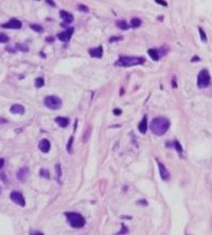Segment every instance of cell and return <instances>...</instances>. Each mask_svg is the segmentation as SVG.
<instances>
[{"mask_svg": "<svg viewBox=\"0 0 212 235\" xmlns=\"http://www.w3.org/2000/svg\"><path fill=\"white\" fill-rule=\"evenodd\" d=\"M170 127V121L164 117L154 118L150 123V129L156 136H163Z\"/></svg>", "mask_w": 212, "mask_h": 235, "instance_id": "obj_1", "label": "cell"}, {"mask_svg": "<svg viewBox=\"0 0 212 235\" xmlns=\"http://www.w3.org/2000/svg\"><path fill=\"white\" fill-rule=\"evenodd\" d=\"M4 165V159H2V158H0V169L3 167Z\"/></svg>", "mask_w": 212, "mask_h": 235, "instance_id": "obj_34", "label": "cell"}, {"mask_svg": "<svg viewBox=\"0 0 212 235\" xmlns=\"http://www.w3.org/2000/svg\"><path fill=\"white\" fill-rule=\"evenodd\" d=\"M140 26H141V20H140L139 18L135 17V18H132V20H130V27L132 28H139Z\"/></svg>", "mask_w": 212, "mask_h": 235, "instance_id": "obj_19", "label": "cell"}, {"mask_svg": "<svg viewBox=\"0 0 212 235\" xmlns=\"http://www.w3.org/2000/svg\"><path fill=\"white\" fill-rule=\"evenodd\" d=\"M38 147L39 149L42 150V153H45V154H47V153L50 150V147H51V144H50V142L47 139H42V140L39 141L38 143Z\"/></svg>", "mask_w": 212, "mask_h": 235, "instance_id": "obj_10", "label": "cell"}, {"mask_svg": "<svg viewBox=\"0 0 212 235\" xmlns=\"http://www.w3.org/2000/svg\"><path fill=\"white\" fill-rule=\"evenodd\" d=\"M89 54L90 56L96 57V58H101L102 55H103V48L102 46L98 48H92V49H89Z\"/></svg>", "mask_w": 212, "mask_h": 235, "instance_id": "obj_11", "label": "cell"}, {"mask_svg": "<svg viewBox=\"0 0 212 235\" xmlns=\"http://www.w3.org/2000/svg\"><path fill=\"white\" fill-rule=\"evenodd\" d=\"M157 165H158V169H159V174H160V177L163 181H169L170 180V173L166 169V167L161 163L160 161L157 160Z\"/></svg>", "mask_w": 212, "mask_h": 235, "instance_id": "obj_7", "label": "cell"}, {"mask_svg": "<svg viewBox=\"0 0 212 235\" xmlns=\"http://www.w3.org/2000/svg\"><path fill=\"white\" fill-rule=\"evenodd\" d=\"M46 40H47V42H53V38H52V37H47L46 38Z\"/></svg>", "mask_w": 212, "mask_h": 235, "instance_id": "obj_38", "label": "cell"}, {"mask_svg": "<svg viewBox=\"0 0 212 235\" xmlns=\"http://www.w3.org/2000/svg\"><path fill=\"white\" fill-rule=\"evenodd\" d=\"M73 32H74V29L73 28H69L67 29V30H65L64 32L59 33V34L58 35V38L59 40H62V42H67L70 40L71 36L73 35Z\"/></svg>", "mask_w": 212, "mask_h": 235, "instance_id": "obj_8", "label": "cell"}, {"mask_svg": "<svg viewBox=\"0 0 212 235\" xmlns=\"http://www.w3.org/2000/svg\"><path fill=\"white\" fill-rule=\"evenodd\" d=\"M44 85H45V81L42 78H37L36 80H35V87L36 88H40Z\"/></svg>", "mask_w": 212, "mask_h": 235, "instance_id": "obj_21", "label": "cell"}, {"mask_svg": "<svg viewBox=\"0 0 212 235\" xmlns=\"http://www.w3.org/2000/svg\"><path fill=\"white\" fill-rule=\"evenodd\" d=\"M173 145H174V148H175V149L177 150L179 154H182V146L179 143V141H177V140L173 141Z\"/></svg>", "mask_w": 212, "mask_h": 235, "instance_id": "obj_20", "label": "cell"}, {"mask_svg": "<svg viewBox=\"0 0 212 235\" xmlns=\"http://www.w3.org/2000/svg\"><path fill=\"white\" fill-rule=\"evenodd\" d=\"M78 9H80V11H83V12H88V8L86 6H84V4H78Z\"/></svg>", "mask_w": 212, "mask_h": 235, "instance_id": "obj_30", "label": "cell"}, {"mask_svg": "<svg viewBox=\"0 0 212 235\" xmlns=\"http://www.w3.org/2000/svg\"><path fill=\"white\" fill-rule=\"evenodd\" d=\"M198 32H199V35H201V38H202V42H207V36H206V33L204 32V30H202V29L201 27L198 28Z\"/></svg>", "mask_w": 212, "mask_h": 235, "instance_id": "obj_24", "label": "cell"}, {"mask_svg": "<svg viewBox=\"0 0 212 235\" xmlns=\"http://www.w3.org/2000/svg\"><path fill=\"white\" fill-rule=\"evenodd\" d=\"M30 234H40V235H42L44 233H42V232H30Z\"/></svg>", "mask_w": 212, "mask_h": 235, "instance_id": "obj_37", "label": "cell"}, {"mask_svg": "<svg viewBox=\"0 0 212 235\" xmlns=\"http://www.w3.org/2000/svg\"><path fill=\"white\" fill-rule=\"evenodd\" d=\"M147 53H149L150 56L152 57V59L155 62L159 61V58H160V55H159L158 50H156V49H149L147 50Z\"/></svg>", "mask_w": 212, "mask_h": 235, "instance_id": "obj_17", "label": "cell"}, {"mask_svg": "<svg viewBox=\"0 0 212 235\" xmlns=\"http://www.w3.org/2000/svg\"><path fill=\"white\" fill-rule=\"evenodd\" d=\"M90 133H91V127H87V130H86V133H84V142H87V140L89 139V137H90Z\"/></svg>", "mask_w": 212, "mask_h": 235, "instance_id": "obj_25", "label": "cell"}, {"mask_svg": "<svg viewBox=\"0 0 212 235\" xmlns=\"http://www.w3.org/2000/svg\"><path fill=\"white\" fill-rule=\"evenodd\" d=\"M21 26H22V23H21L20 20H18V19L16 18H12L9 22L6 23H3L2 25V28H6V29H14V30H18V29L21 28Z\"/></svg>", "mask_w": 212, "mask_h": 235, "instance_id": "obj_9", "label": "cell"}, {"mask_svg": "<svg viewBox=\"0 0 212 235\" xmlns=\"http://www.w3.org/2000/svg\"><path fill=\"white\" fill-rule=\"evenodd\" d=\"M73 140H74V138H73V136L72 137H70V139H69V141H68V143H67V150H68V153H72V143H73Z\"/></svg>", "mask_w": 212, "mask_h": 235, "instance_id": "obj_23", "label": "cell"}, {"mask_svg": "<svg viewBox=\"0 0 212 235\" xmlns=\"http://www.w3.org/2000/svg\"><path fill=\"white\" fill-rule=\"evenodd\" d=\"M46 2H47V3H49V4H51L52 6H55V3H54V2H52V0H46Z\"/></svg>", "mask_w": 212, "mask_h": 235, "instance_id": "obj_35", "label": "cell"}, {"mask_svg": "<svg viewBox=\"0 0 212 235\" xmlns=\"http://www.w3.org/2000/svg\"><path fill=\"white\" fill-rule=\"evenodd\" d=\"M10 111L13 114H25V107L20 104H14L11 106Z\"/></svg>", "mask_w": 212, "mask_h": 235, "instance_id": "obj_12", "label": "cell"}, {"mask_svg": "<svg viewBox=\"0 0 212 235\" xmlns=\"http://www.w3.org/2000/svg\"><path fill=\"white\" fill-rule=\"evenodd\" d=\"M117 27H118L120 30H123V31H126V30H128V25L126 23V21H124V20H118L117 21Z\"/></svg>", "mask_w": 212, "mask_h": 235, "instance_id": "obj_18", "label": "cell"}, {"mask_svg": "<svg viewBox=\"0 0 212 235\" xmlns=\"http://www.w3.org/2000/svg\"><path fill=\"white\" fill-rule=\"evenodd\" d=\"M211 83V76L209 74L208 70L204 69L201 72L198 73V76H197V86L199 88H206L210 85Z\"/></svg>", "mask_w": 212, "mask_h": 235, "instance_id": "obj_5", "label": "cell"}, {"mask_svg": "<svg viewBox=\"0 0 212 235\" xmlns=\"http://www.w3.org/2000/svg\"><path fill=\"white\" fill-rule=\"evenodd\" d=\"M10 198L14 203H16V205H19V207H25L26 205L25 197H23V195L20 192H17V191L12 192L10 194Z\"/></svg>", "mask_w": 212, "mask_h": 235, "instance_id": "obj_6", "label": "cell"}, {"mask_svg": "<svg viewBox=\"0 0 212 235\" xmlns=\"http://www.w3.org/2000/svg\"><path fill=\"white\" fill-rule=\"evenodd\" d=\"M17 49H19L20 51H23V52H28V51H29V48L26 47V46H21L19 44L17 45Z\"/></svg>", "mask_w": 212, "mask_h": 235, "instance_id": "obj_28", "label": "cell"}, {"mask_svg": "<svg viewBox=\"0 0 212 235\" xmlns=\"http://www.w3.org/2000/svg\"><path fill=\"white\" fill-rule=\"evenodd\" d=\"M138 128H139V131L141 133H144L147 131V128H149V126H147V116L146 114H144L143 116V119L141 120V122L139 123V126H138Z\"/></svg>", "mask_w": 212, "mask_h": 235, "instance_id": "obj_13", "label": "cell"}, {"mask_svg": "<svg viewBox=\"0 0 212 235\" xmlns=\"http://www.w3.org/2000/svg\"><path fill=\"white\" fill-rule=\"evenodd\" d=\"M145 58L144 57H138V56H120L119 59L115 63L117 67H133L138 66V65L144 64Z\"/></svg>", "mask_w": 212, "mask_h": 235, "instance_id": "obj_2", "label": "cell"}, {"mask_svg": "<svg viewBox=\"0 0 212 235\" xmlns=\"http://www.w3.org/2000/svg\"><path fill=\"white\" fill-rule=\"evenodd\" d=\"M44 104L47 108L52 110H58L62 107V100L56 95H49L44 99Z\"/></svg>", "mask_w": 212, "mask_h": 235, "instance_id": "obj_4", "label": "cell"}, {"mask_svg": "<svg viewBox=\"0 0 212 235\" xmlns=\"http://www.w3.org/2000/svg\"><path fill=\"white\" fill-rule=\"evenodd\" d=\"M119 40H122V37H116V36H113V37L109 38V42H119Z\"/></svg>", "mask_w": 212, "mask_h": 235, "instance_id": "obj_31", "label": "cell"}, {"mask_svg": "<svg viewBox=\"0 0 212 235\" xmlns=\"http://www.w3.org/2000/svg\"><path fill=\"white\" fill-rule=\"evenodd\" d=\"M9 42V37L6 36V34H0V42L1 44H6V42Z\"/></svg>", "mask_w": 212, "mask_h": 235, "instance_id": "obj_26", "label": "cell"}, {"mask_svg": "<svg viewBox=\"0 0 212 235\" xmlns=\"http://www.w3.org/2000/svg\"><path fill=\"white\" fill-rule=\"evenodd\" d=\"M198 61H199V58H198L197 56H194V57H193V58L191 59V62H198Z\"/></svg>", "mask_w": 212, "mask_h": 235, "instance_id": "obj_36", "label": "cell"}, {"mask_svg": "<svg viewBox=\"0 0 212 235\" xmlns=\"http://www.w3.org/2000/svg\"><path fill=\"white\" fill-rule=\"evenodd\" d=\"M28 174H29V169H28V167H23V169H19V172H18L17 174V178L19 179L20 181H25L26 179H27Z\"/></svg>", "mask_w": 212, "mask_h": 235, "instance_id": "obj_16", "label": "cell"}, {"mask_svg": "<svg viewBox=\"0 0 212 235\" xmlns=\"http://www.w3.org/2000/svg\"><path fill=\"white\" fill-rule=\"evenodd\" d=\"M121 114H122V110L121 109H119V108L114 109V114H115V116H120Z\"/></svg>", "mask_w": 212, "mask_h": 235, "instance_id": "obj_33", "label": "cell"}, {"mask_svg": "<svg viewBox=\"0 0 212 235\" xmlns=\"http://www.w3.org/2000/svg\"><path fill=\"white\" fill-rule=\"evenodd\" d=\"M40 176H44L45 178H49L50 174H49V172L47 171V169H42V171H40Z\"/></svg>", "mask_w": 212, "mask_h": 235, "instance_id": "obj_27", "label": "cell"}, {"mask_svg": "<svg viewBox=\"0 0 212 235\" xmlns=\"http://www.w3.org/2000/svg\"><path fill=\"white\" fill-rule=\"evenodd\" d=\"M30 28L32 29V30H34L35 32H38V33H42V31H44V29L42 28V26H39V25H34V23L30 25Z\"/></svg>", "mask_w": 212, "mask_h": 235, "instance_id": "obj_22", "label": "cell"}, {"mask_svg": "<svg viewBox=\"0 0 212 235\" xmlns=\"http://www.w3.org/2000/svg\"><path fill=\"white\" fill-rule=\"evenodd\" d=\"M55 122L59 127H62V128H65V127H67L69 125V119L68 118L58 117L55 119Z\"/></svg>", "mask_w": 212, "mask_h": 235, "instance_id": "obj_15", "label": "cell"}, {"mask_svg": "<svg viewBox=\"0 0 212 235\" xmlns=\"http://www.w3.org/2000/svg\"><path fill=\"white\" fill-rule=\"evenodd\" d=\"M59 16H61V18L63 19L66 23H71L73 21V15L69 13V12L61 11L59 12Z\"/></svg>", "mask_w": 212, "mask_h": 235, "instance_id": "obj_14", "label": "cell"}, {"mask_svg": "<svg viewBox=\"0 0 212 235\" xmlns=\"http://www.w3.org/2000/svg\"><path fill=\"white\" fill-rule=\"evenodd\" d=\"M55 169H56V172H58V178L59 179V178H61V176H62L61 165H59V164H56V165H55Z\"/></svg>", "mask_w": 212, "mask_h": 235, "instance_id": "obj_29", "label": "cell"}, {"mask_svg": "<svg viewBox=\"0 0 212 235\" xmlns=\"http://www.w3.org/2000/svg\"><path fill=\"white\" fill-rule=\"evenodd\" d=\"M65 215H66V218H67L68 224L72 228H74V229H82V228L85 226V224H86L85 218L81 214H78V213L67 212L65 213Z\"/></svg>", "mask_w": 212, "mask_h": 235, "instance_id": "obj_3", "label": "cell"}, {"mask_svg": "<svg viewBox=\"0 0 212 235\" xmlns=\"http://www.w3.org/2000/svg\"><path fill=\"white\" fill-rule=\"evenodd\" d=\"M156 1V3H159V4H161V6H168V3H166L164 0H155Z\"/></svg>", "mask_w": 212, "mask_h": 235, "instance_id": "obj_32", "label": "cell"}]
</instances>
